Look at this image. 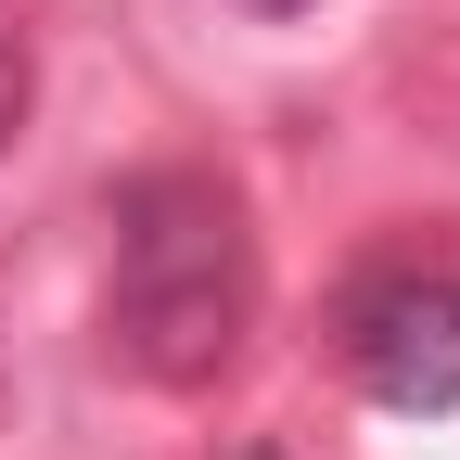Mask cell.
Wrapping results in <instances>:
<instances>
[{"label": "cell", "instance_id": "6da1fadb", "mask_svg": "<svg viewBox=\"0 0 460 460\" xmlns=\"http://www.w3.org/2000/svg\"><path fill=\"white\" fill-rule=\"evenodd\" d=\"M256 320V243H243V205L205 166H154L115 205V345L154 371V384H205L230 371V345Z\"/></svg>", "mask_w": 460, "mask_h": 460}, {"label": "cell", "instance_id": "7a4b0ae2", "mask_svg": "<svg viewBox=\"0 0 460 460\" xmlns=\"http://www.w3.org/2000/svg\"><path fill=\"white\" fill-rule=\"evenodd\" d=\"M345 358L384 410H460V256H396L345 295Z\"/></svg>", "mask_w": 460, "mask_h": 460}, {"label": "cell", "instance_id": "3957f363", "mask_svg": "<svg viewBox=\"0 0 460 460\" xmlns=\"http://www.w3.org/2000/svg\"><path fill=\"white\" fill-rule=\"evenodd\" d=\"M13 115H26V51L0 39V141H13Z\"/></svg>", "mask_w": 460, "mask_h": 460}, {"label": "cell", "instance_id": "277c9868", "mask_svg": "<svg viewBox=\"0 0 460 460\" xmlns=\"http://www.w3.org/2000/svg\"><path fill=\"white\" fill-rule=\"evenodd\" d=\"M256 13H307V0H256Z\"/></svg>", "mask_w": 460, "mask_h": 460}, {"label": "cell", "instance_id": "5b68a950", "mask_svg": "<svg viewBox=\"0 0 460 460\" xmlns=\"http://www.w3.org/2000/svg\"><path fill=\"white\" fill-rule=\"evenodd\" d=\"M243 460H269V447H243Z\"/></svg>", "mask_w": 460, "mask_h": 460}]
</instances>
